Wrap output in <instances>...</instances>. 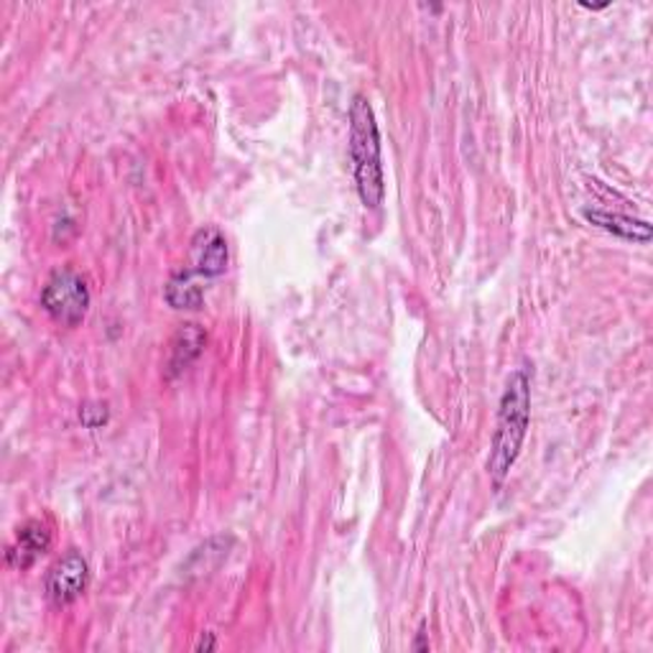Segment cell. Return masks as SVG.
<instances>
[{
	"label": "cell",
	"instance_id": "obj_1",
	"mask_svg": "<svg viewBox=\"0 0 653 653\" xmlns=\"http://www.w3.org/2000/svg\"><path fill=\"white\" fill-rule=\"evenodd\" d=\"M531 424V375L526 367L511 373L505 390L497 406V421L493 445H490L488 472L495 483H503L509 478L513 464H516L521 447H524L526 431Z\"/></svg>",
	"mask_w": 653,
	"mask_h": 653
},
{
	"label": "cell",
	"instance_id": "obj_2",
	"mask_svg": "<svg viewBox=\"0 0 653 653\" xmlns=\"http://www.w3.org/2000/svg\"><path fill=\"white\" fill-rule=\"evenodd\" d=\"M350 159H353L361 202L367 210H378L386 200V174H383L381 130L365 95H355L350 105Z\"/></svg>",
	"mask_w": 653,
	"mask_h": 653
},
{
	"label": "cell",
	"instance_id": "obj_3",
	"mask_svg": "<svg viewBox=\"0 0 653 653\" xmlns=\"http://www.w3.org/2000/svg\"><path fill=\"white\" fill-rule=\"evenodd\" d=\"M89 301H93V293H89L85 276L72 266L56 268L41 291V307L62 326L82 324L89 312Z\"/></svg>",
	"mask_w": 653,
	"mask_h": 653
},
{
	"label": "cell",
	"instance_id": "obj_4",
	"mask_svg": "<svg viewBox=\"0 0 653 653\" xmlns=\"http://www.w3.org/2000/svg\"><path fill=\"white\" fill-rule=\"evenodd\" d=\"M89 585V565L77 549H69L46 575V595L56 608L72 606L85 595Z\"/></svg>",
	"mask_w": 653,
	"mask_h": 653
},
{
	"label": "cell",
	"instance_id": "obj_5",
	"mask_svg": "<svg viewBox=\"0 0 653 653\" xmlns=\"http://www.w3.org/2000/svg\"><path fill=\"white\" fill-rule=\"evenodd\" d=\"M192 258V274L204 276V279H217L225 274L227 260H231V250H227L225 235L217 227H200L192 238L190 248Z\"/></svg>",
	"mask_w": 653,
	"mask_h": 653
},
{
	"label": "cell",
	"instance_id": "obj_6",
	"mask_svg": "<svg viewBox=\"0 0 653 653\" xmlns=\"http://www.w3.org/2000/svg\"><path fill=\"white\" fill-rule=\"evenodd\" d=\"M52 546V531L44 524V521H29L19 528L15 534V542L8 546V565L13 569H29L36 559L44 557Z\"/></svg>",
	"mask_w": 653,
	"mask_h": 653
},
{
	"label": "cell",
	"instance_id": "obj_7",
	"mask_svg": "<svg viewBox=\"0 0 653 653\" xmlns=\"http://www.w3.org/2000/svg\"><path fill=\"white\" fill-rule=\"evenodd\" d=\"M207 347V332L200 324H182L171 338V355H169V375H182Z\"/></svg>",
	"mask_w": 653,
	"mask_h": 653
},
{
	"label": "cell",
	"instance_id": "obj_8",
	"mask_svg": "<svg viewBox=\"0 0 653 653\" xmlns=\"http://www.w3.org/2000/svg\"><path fill=\"white\" fill-rule=\"evenodd\" d=\"M587 223L598 225L600 231L618 235L623 240H633L646 245L653 238V231L646 220H635L628 215H620V212H608V210H585Z\"/></svg>",
	"mask_w": 653,
	"mask_h": 653
},
{
	"label": "cell",
	"instance_id": "obj_9",
	"mask_svg": "<svg viewBox=\"0 0 653 653\" xmlns=\"http://www.w3.org/2000/svg\"><path fill=\"white\" fill-rule=\"evenodd\" d=\"M163 297H167V304L174 309H200L204 301V289L200 281L194 279L192 271H182L171 276Z\"/></svg>",
	"mask_w": 653,
	"mask_h": 653
},
{
	"label": "cell",
	"instance_id": "obj_10",
	"mask_svg": "<svg viewBox=\"0 0 653 653\" xmlns=\"http://www.w3.org/2000/svg\"><path fill=\"white\" fill-rule=\"evenodd\" d=\"M79 421L87 429H100L103 424H108V406L105 404H87L79 408Z\"/></svg>",
	"mask_w": 653,
	"mask_h": 653
},
{
	"label": "cell",
	"instance_id": "obj_11",
	"mask_svg": "<svg viewBox=\"0 0 653 653\" xmlns=\"http://www.w3.org/2000/svg\"><path fill=\"white\" fill-rule=\"evenodd\" d=\"M217 643H215V639H212V633H204L202 639H200V643H197V651H210V649H215Z\"/></svg>",
	"mask_w": 653,
	"mask_h": 653
}]
</instances>
